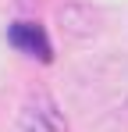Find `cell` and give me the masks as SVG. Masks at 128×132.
<instances>
[{"label": "cell", "mask_w": 128, "mask_h": 132, "mask_svg": "<svg viewBox=\"0 0 128 132\" xmlns=\"http://www.w3.org/2000/svg\"><path fill=\"white\" fill-rule=\"evenodd\" d=\"M7 43L14 46L18 54L32 57V61H53V46H50V36L39 22H11L7 25Z\"/></svg>", "instance_id": "2"}, {"label": "cell", "mask_w": 128, "mask_h": 132, "mask_svg": "<svg viewBox=\"0 0 128 132\" xmlns=\"http://www.w3.org/2000/svg\"><path fill=\"white\" fill-rule=\"evenodd\" d=\"M64 129H68V121H64L61 104L46 89H36L18 114V132H64Z\"/></svg>", "instance_id": "1"}]
</instances>
